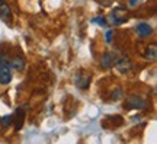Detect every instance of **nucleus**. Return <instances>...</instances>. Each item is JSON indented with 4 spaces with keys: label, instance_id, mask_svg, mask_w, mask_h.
<instances>
[{
    "label": "nucleus",
    "instance_id": "obj_7",
    "mask_svg": "<svg viewBox=\"0 0 157 144\" xmlns=\"http://www.w3.org/2000/svg\"><path fill=\"white\" fill-rule=\"evenodd\" d=\"M0 18L5 21V22H10L12 19V10H10V6L7 5L6 2H0Z\"/></svg>",
    "mask_w": 157,
    "mask_h": 144
},
{
    "label": "nucleus",
    "instance_id": "obj_10",
    "mask_svg": "<svg viewBox=\"0 0 157 144\" xmlns=\"http://www.w3.org/2000/svg\"><path fill=\"white\" fill-rule=\"evenodd\" d=\"M144 57H146V60H150V61H154L157 57V48L156 45H150L148 48L146 50L144 53Z\"/></svg>",
    "mask_w": 157,
    "mask_h": 144
},
{
    "label": "nucleus",
    "instance_id": "obj_13",
    "mask_svg": "<svg viewBox=\"0 0 157 144\" xmlns=\"http://www.w3.org/2000/svg\"><path fill=\"white\" fill-rule=\"evenodd\" d=\"M92 23H98V25H101L102 28L108 25L106 19H105V18H102V16H96V18H93V19H92Z\"/></svg>",
    "mask_w": 157,
    "mask_h": 144
},
{
    "label": "nucleus",
    "instance_id": "obj_15",
    "mask_svg": "<svg viewBox=\"0 0 157 144\" xmlns=\"http://www.w3.org/2000/svg\"><path fill=\"white\" fill-rule=\"evenodd\" d=\"M112 33H113L112 29H108L106 32H105V41H106V44H111V42H112Z\"/></svg>",
    "mask_w": 157,
    "mask_h": 144
},
{
    "label": "nucleus",
    "instance_id": "obj_5",
    "mask_svg": "<svg viewBox=\"0 0 157 144\" xmlns=\"http://www.w3.org/2000/svg\"><path fill=\"white\" fill-rule=\"evenodd\" d=\"M117 53H105L103 57H102V68H111V67L115 64V60H117Z\"/></svg>",
    "mask_w": 157,
    "mask_h": 144
},
{
    "label": "nucleus",
    "instance_id": "obj_17",
    "mask_svg": "<svg viewBox=\"0 0 157 144\" xmlns=\"http://www.w3.org/2000/svg\"><path fill=\"white\" fill-rule=\"evenodd\" d=\"M0 2H5V0H0Z\"/></svg>",
    "mask_w": 157,
    "mask_h": 144
},
{
    "label": "nucleus",
    "instance_id": "obj_16",
    "mask_svg": "<svg viewBox=\"0 0 157 144\" xmlns=\"http://www.w3.org/2000/svg\"><path fill=\"white\" fill-rule=\"evenodd\" d=\"M135 3H137V0H129V5H131V6H134Z\"/></svg>",
    "mask_w": 157,
    "mask_h": 144
},
{
    "label": "nucleus",
    "instance_id": "obj_14",
    "mask_svg": "<svg viewBox=\"0 0 157 144\" xmlns=\"http://www.w3.org/2000/svg\"><path fill=\"white\" fill-rule=\"evenodd\" d=\"M121 98H122V89L117 88V90H113L112 95H111V99L112 100H119Z\"/></svg>",
    "mask_w": 157,
    "mask_h": 144
},
{
    "label": "nucleus",
    "instance_id": "obj_2",
    "mask_svg": "<svg viewBox=\"0 0 157 144\" xmlns=\"http://www.w3.org/2000/svg\"><path fill=\"white\" fill-rule=\"evenodd\" d=\"M113 66L117 67V70L121 74H125V73H128L132 68V61L129 60L127 56H117V60H115Z\"/></svg>",
    "mask_w": 157,
    "mask_h": 144
},
{
    "label": "nucleus",
    "instance_id": "obj_12",
    "mask_svg": "<svg viewBox=\"0 0 157 144\" xmlns=\"http://www.w3.org/2000/svg\"><path fill=\"white\" fill-rule=\"evenodd\" d=\"M12 122H13V116H10V115H6L0 119V124H2V127L3 128H9Z\"/></svg>",
    "mask_w": 157,
    "mask_h": 144
},
{
    "label": "nucleus",
    "instance_id": "obj_6",
    "mask_svg": "<svg viewBox=\"0 0 157 144\" xmlns=\"http://www.w3.org/2000/svg\"><path fill=\"white\" fill-rule=\"evenodd\" d=\"M135 31H137V33H138V37H141V38L150 37V35L153 33L151 25H148V23H146V22L138 23V25H137V28H135Z\"/></svg>",
    "mask_w": 157,
    "mask_h": 144
},
{
    "label": "nucleus",
    "instance_id": "obj_3",
    "mask_svg": "<svg viewBox=\"0 0 157 144\" xmlns=\"http://www.w3.org/2000/svg\"><path fill=\"white\" fill-rule=\"evenodd\" d=\"M125 108L128 109H146L147 102L140 96H128L125 102Z\"/></svg>",
    "mask_w": 157,
    "mask_h": 144
},
{
    "label": "nucleus",
    "instance_id": "obj_8",
    "mask_svg": "<svg viewBox=\"0 0 157 144\" xmlns=\"http://www.w3.org/2000/svg\"><path fill=\"white\" fill-rule=\"evenodd\" d=\"M74 83L78 89H87L90 84V76L89 74H77L74 79Z\"/></svg>",
    "mask_w": 157,
    "mask_h": 144
},
{
    "label": "nucleus",
    "instance_id": "obj_11",
    "mask_svg": "<svg viewBox=\"0 0 157 144\" xmlns=\"http://www.w3.org/2000/svg\"><path fill=\"white\" fill-rule=\"evenodd\" d=\"M15 115L17 116V118H16V127H15V130L17 131V130H21V127L23 125V118H25V112H23L22 108H19Z\"/></svg>",
    "mask_w": 157,
    "mask_h": 144
},
{
    "label": "nucleus",
    "instance_id": "obj_4",
    "mask_svg": "<svg viewBox=\"0 0 157 144\" xmlns=\"http://www.w3.org/2000/svg\"><path fill=\"white\" fill-rule=\"evenodd\" d=\"M124 12H127V7H124V6L117 7V9L111 13V16H109V22L112 23V25H121V23H124L127 19H128V18H127V15L119 16V13H124Z\"/></svg>",
    "mask_w": 157,
    "mask_h": 144
},
{
    "label": "nucleus",
    "instance_id": "obj_9",
    "mask_svg": "<svg viewBox=\"0 0 157 144\" xmlns=\"http://www.w3.org/2000/svg\"><path fill=\"white\" fill-rule=\"evenodd\" d=\"M10 66H12V68H15L17 72H22L23 68H25V60H23L21 56L13 57L10 61Z\"/></svg>",
    "mask_w": 157,
    "mask_h": 144
},
{
    "label": "nucleus",
    "instance_id": "obj_1",
    "mask_svg": "<svg viewBox=\"0 0 157 144\" xmlns=\"http://www.w3.org/2000/svg\"><path fill=\"white\" fill-rule=\"evenodd\" d=\"M10 60L0 57V84H9L12 82Z\"/></svg>",
    "mask_w": 157,
    "mask_h": 144
}]
</instances>
